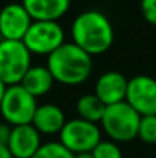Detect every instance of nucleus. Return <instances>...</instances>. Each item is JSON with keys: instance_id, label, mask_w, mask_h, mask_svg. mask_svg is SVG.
<instances>
[{"instance_id": "nucleus-1", "label": "nucleus", "mask_w": 156, "mask_h": 158, "mask_svg": "<svg viewBox=\"0 0 156 158\" xmlns=\"http://www.w3.org/2000/svg\"><path fill=\"white\" fill-rule=\"evenodd\" d=\"M72 43L89 55H101L110 49L115 40V31L109 17L97 9L80 12L70 26Z\"/></svg>"}, {"instance_id": "nucleus-2", "label": "nucleus", "mask_w": 156, "mask_h": 158, "mask_svg": "<svg viewBox=\"0 0 156 158\" xmlns=\"http://www.w3.org/2000/svg\"><path fill=\"white\" fill-rule=\"evenodd\" d=\"M46 66L57 83L64 86H78L90 77L92 55L84 52L75 43L66 42L48 57Z\"/></svg>"}, {"instance_id": "nucleus-3", "label": "nucleus", "mask_w": 156, "mask_h": 158, "mask_svg": "<svg viewBox=\"0 0 156 158\" xmlns=\"http://www.w3.org/2000/svg\"><path fill=\"white\" fill-rule=\"evenodd\" d=\"M139 121L141 115L127 102H121L106 107L100 127L109 140L119 144L138 138Z\"/></svg>"}, {"instance_id": "nucleus-4", "label": "nucleus", "mask_w": 156, "mask_h": 158, "mask_svg": "<svg viewBox=\"0 0 156 158\" xmlns=\"http://www.w3.org/2000/svg\"><path fill=\"white\" fill-rule=\"evenodd\" d=\"M32 54L23 42L2 40L0 42V80L6 86L20 85L29 68Z\"/></svg>"}, {"instance_id": "nucleus-5", "label": "nucleus", "mask_w": 156, "mask_h": 158, "mask_svg": "<svg viewBox=\"0 0 156 158\" xmlns=\"http://www.w3.org/2000/svg\"><path fill=\"white\" fill-rule=\"evenodd\" d=\"M101 135H103L101 127L98 124L77 117L74 120L66 121L64 127L58 134L60 137L58 141L74 155H78V154L92 152L103 140Z\"/></svg>"}, {"instance_id": "nucleus-6", "label": "nucleus", "mask_w": 156, "mask_h": 158, "mask_svg": "<svg viewBox=\"0 0 156 158\" xmlns=\"http://www.w3.org/2000/svg\"><path fill=\"white\" fill-rule=\"evenodd\" d=\"M37 98L31 95L22 85L8 86L0 105V114L3 120L14 126L31 124L37 110Z\"/></svg>"}, {"instance_id": "nucleus-7", "label": "nucleus", "mask_w": 156, "mask_h": 158, "mask_svg": "<svg viewBox=\"0 0 156 158\" xmlns=\"http://www.w3.org/2000/svg\"><path fill=\"white\" fill-rule=\"evenodd\" d=\"M23 43L32 55L49 57L66 43L64 29L58 22L34 20L23 39Z\"/></svg>"}, {"instance_id": "nucleus-8", "label": "nucleus", "mask_w": 156, "mask_h": 158, "mask_svg": "<svg viewBox=\"0 0 156 158\" xmlns=\"http://www.w3.org/2000/svg\"><path fill=\"white\" fill-rule=\"evenodd\" d=\"M126 102L141 117L156 115V78L135 75L129 80Z\"/></svg>"}, {"instance_id": "nucleus-9", "label": "nucleus", "mask_w": 156, "mask_h": 158, "mask_svg": "<svg viewBox=\"0 0 156 158\" xmlns=\"http://www.w3.org/2000/svg\"><path fill=\"white\" fill-rule=\"evenodd\" d=\"M32 22L23 3H8L0 9V35L3 40L23 42Z\"/></svg>"}, {"instance_id": "nucleus-10", "label": "nucleus", "mask_w": 156, "mask_h": 158, "mask_svg": "<svg viewBox=\"0 0 156 158\" xmlns=\"http://www.w3.org/2000/svg\"><path fill=\"white\" fill-rule=\"evenodd\" d=\"M42 144V134L32 124H23L12 127L8 149L14 158H32Z\"/></svg>"}, {"instance_id": "nucleus-11", "label": "nucleus", "mask_w": 156, "mask_h": 158, "mask_svg": "<svg viewBox=\"0 0 156 158\" xmlns=\"http://www.w3.org/2000/svg\"><path fill=\"white\" fill-rule=\"evenodd\" d=\"M129 80L118 71H107L101 74L95 83V95L106 106L126 102Z\"/></svg>"}, {"instance_id": "nucleus-12", "label": "nucleus", "mask_w": 156, "mask_h": 158, "mask_svg": "<svg viewBox=\"0 0 156 158\" xmlns=\"http://www.w3.org/2000/svg\"><path fill=\"white\" fill-rule=\"evenodd\" d=\"M66 121H67L66 115L60 106L46 103V105H40L37 107L31 124L42 135H55L61 132Z\"/></svg>"}, {"instance_id": "nucleus-13", "label": "nucleus", "mask_w": 156, "mask_h": 158, "mask_svg": "<svg viewBox=\"0 0 156 158\" xmlns=\"http://www.w3.org/2000/svg\"><path fill=\"white\" fill-rule=\"evenodd\" d=\"M32 20L58 22L70 8V0H22Z\"/></svg>"}, {"instance_id": "nucleus-14", "label": "nucleus", "mask_w": 156, "mask_h": 158, "mask_svg": "<svg viewBox=\"0 0 156 158\" xmlns=\"http://www.w3.org/2000/svg\"><path fill=\"white\" fill-rule=\"evenodd\" d=\"M55 80L52 77L51 71L48 69V66H42V64H35L31 66L29 71L26 72V75L22 80V86L35 98L46 95L52 89Z\"/></svg>"}, {"instance_id": "nucleus-15", "label": "nucleus", "mask_w": 156, "mask_h": 158, "mask_svg": "<svg viewBox=\"0 0 156 158\" xmlns=\"http://www.w3.org/2000/svg\"><path fill=\"white\" fill-rule=\"evenodd\" d=\"M75 107H77L78 118L95 123V124H100L107 106L104 105L95 94H86V95H81L78 98Z\"/></svg>"}, {"instance_id": "nucleus-16", "label": "nucleus", "mask_w": 156, "mask_h": 158, "mask_svg": "<svg viewBox=\"0 0 156 158\" xmlns=\"http://www.w3.org/2000/svg\"><path fill=\"white\" fill-rule=\"evenodd\" d=\"M32 158H75V155L67 151L60 141H49L42 144V148Z\"/></svg>"}, {"instance_id": "nucleus-17", "label": "nucleus", "mask_w": 156, "mask_h": 158, "mask_svg": "<svg viewBox=\"0 0 156 158\" xmlns=\"http://www.w3.org/2000/svg\"><path fill=\"white\" fill-rule=\"evenodd\" d=\"M138 138L142 143L155 144L156 143V115L141 117L139 129H138Z\"/></svg>"}, {"instance_id": "nucleus-18", "label": "nucleus", "mask_w": 156, "mask_h": 158, "mask_svg": "<svg viewBox=\"0 0 156 158\" xmlns=\"http://www.w3.org/2000/svg\"><path fill=\"white\" fill-rule=\"evenodd\" d=\"M94 158H122V152L118 143L112 140H101L92 151Z\"/></svg>"}, {"instance_id": "nucleus-19", "label": "nucleus", "mask_w": 156, "mask_h": 158, "mask_svg": "<svg viewBox=\"0 0 156 158\" xmlns=\"http://www.w3.org/2000/svg\"><path fill=\"white\" fill-rule=\"evenodd\" d=\"M139 8L144 20L156 26V0H141Z\"/></svg>"}, {"instance_id": "nucleus-20", "label": "nucleus", "mask_w": 156, "mask_h": 158, "mask_svg": "<svg viewBox=\"0 0 156 158\" xmlns=\"http://www.w3.org/2000/svg\"><path fill=\"white\" fill-rule=\"evenodd\" d=\"M11 134H12V126L8 124L6 121L0 123V144H2V146H6V148H8Z\"/></svg>"}, {"instance_id": "nucleus-21", "label": "nucleus", "mask_w": 156, "mask_h": 158, "mask_svg": "<svg viewBox=\"0 0 156 158\" xmlns=\"http://www.w3.org/2000/svg\"><path fill=\"white\" fill-rule=\"evenodd\" d=\"M0 158H14V157L11 155V152H9V149L6 146L0 144Z\"/></svg>"}, {"instance_id": "nucleus-22", "label": "nucleus", "mask_w": 156, "mask_h": 158, "mask_svg": "<svg viewBox=\"0 0 156 158\" xmlns=\"http://www.w3.org/2000/svg\"><path fill=\"white\" fill-rule=\"evenodd\" d=\"M6 89H8V86L0 80V105H2V100H3V97H5V92H6Z\"/></svg>"}, {"instance_id": "nucleus-23", "label": "nucleus", "mask_w": 156, "mask_h": 158, "mask_svg": "<svg viewBox=\"0 0 156 158\" xmlns=\"http://www.w3.org/2000/svg\"><path fill=\"white\" fill-rule=\"evenodd\" d=\"M75 158H94V155H92V152H86V154H78V155H75Z\"/></svg>"}]
</instances>
